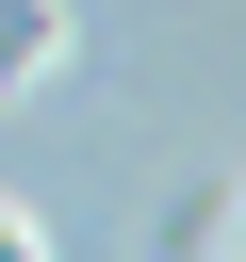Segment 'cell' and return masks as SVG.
<instances>
[{
  "label": "cell",
  "mask_w": 246,
  "mask_h": 262,
  "mask_svg": "<svg viewBox=\"0 0 246 262\" xmlns=\"http://www.w3.org/2000/svg\"><path fill=\"white\" fill-rule=\"evenodd\" d=\"M0 262H49V213L33 196H0Z\"/></svg>",
  "instance_id": "obj_2"
},
{
  "label": "cell",
  "mask_w": 246,
  "mask_h": 262,
  "mask_svg": "<svg viewBox=\"0 0 246 262\" xmlns=\"http://www.w3.org/2000/svg\"><path fill=\"white\" fill-rule=\"evenodd\" d=\"M66 0H0V98H33V82H66Z\"/></svg>",
  "instance_id": "obj_1"
}]
</instances>
